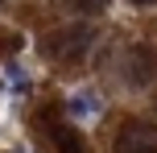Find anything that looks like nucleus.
I'll use <instances>...</instances> for the list:
<instances>
[{
  "label": "nucleus",
  "instance_id": "nucleus-1",
  "mask_svg": "<svg viewBox=\"0 0 157 153\" xmlns=\"http://www.w3.org/2000/svg\"><path fill=\"white\" fill-rule=\"evenodd\" d=\"M91 46H95V29L91 25H71V29H58L46 41V54L58 58V62H78Z\"/></svg>",
  "mask_w": 157,
  "mask_h": 153
},
{
  "label": "nucleus",
  "instance_id": "nucleus-2",
  "mask_svg": "<svg viewBox=\"0 0 157 153\" xmlns=\"http://www.w3.org/2000/svg\"><path fill=\"white\" fill-rule=\"evenodd\" d=\"M157 75V50L153 46H128L124 54H120V79L128 83V87H149Z\"/></svg>",
  "mask_w": 157,
  "mask_h": 153
},
{
  "label": "nucleus",
  "instance_id": "nucleus-3",
  "mask_svg": "<svg viewBox=\"0 0 157 153\" xmlns=\"http://www.w3.org/2000/svg\"><path fill=\"white\" fill-rule=\"evenodd\" d=\"M116 153H157V124L124 120L116 128Z\"/></svg>",
  "mask_w": 157,
  "mask_h": 153
},
{
  "label": "nucleus",
  "instance_id": "nucleus-4",
  "mask_svg": "<svg viewBox=\"0 0 157 153\" xmlns=\"http://www.w3.org/2000/svg\"><path fill=\"white\" fill-rule=\"evenodd\" d=\"M37 124L46 128L50 145H54L58 153H87V141H83V132H78V128H71V124H62V120H54L50 112H41Z\"/></svg>",
  "mask_w": 157,
  "mask_h": 153
},
{
  "label": "nucleus",
  "instance_id": "nucleus-5",
  "mask_svg": "<svg viewBox=\"0 0 157 153\" xmlns=\"http://www.w3.org/2000/svg\"><path fill=\"white\" fill-rule=\"evenodd\" d=\"M66 108H71V116H95L99 112V95L95 91H75Z\"/></svg>",
  "mask_w": 157,
  "mask_h": 153
},
{
  "label": "nucleus",
  "instance_id": "nucleus-6",
  "mask_svg": "<svg viewBox=\"0 0 157 153\" xmlns=\"http://www.w3.org/2000/svg\"><path fill=\"white\" fill-rule=\"evenodd\" d=\"M21 33H13V29H0V54H17L21 50Z\"/></svg>",
  "mask_w": 157,
  "mask_h": 153
},
{
  "label": "nucleus",
  "instance_id": "nucleus-7",
  "mask_svg": "<svg viewBox=\"0 0 157 153\" xmlns=\"http://www.w3.org/2000/svg\"><path fill=\"white\" fill-rule=\"evenodd\" d=\"M75 8H78V13H103V8H108V0H75Z\"/></svg>",
  "mask_w": 157,
  "mask_h": 153
},
{
  "label": "nucleus",
  "instance_id": "nucleus-8",
  "mask_svg": "<svg viewBox=\"0 0 157 153\" xmlns=\"http://www.w3.org/2000/svg\"><path fill=\"white\" fill-rule=\"evenodd\" d=\"M132 4H153V0H132Z\"/></svg>",
  "mask_w": 157,
  "mask_h": 153
},
{
  "label": "nucleus",
  "instance_id": "nucleus-9",
  "mask_svg": "<svg viewBox=\"0 0 157 153\" xmlns=\"http://www.w3.org/2000/svg\"><path fill=\"white\" fill-rule=\"evenodd\" d=\"M13 153H25V149H13Z\"/></svg>",
  "mask_w": 157,
  "mask_h": 153
}]
</instances>
